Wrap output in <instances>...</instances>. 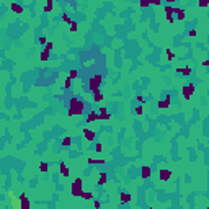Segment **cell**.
Returning <instances> with one entry per match:
<instances>
[{"instance_id": "cell-1", "label": "cell", "mask_w": 209, "mask_h": 209, "mask_svg": "<svg viewBox=\"0 0 209 209\" xmlns=\"http://www.w3.org/2000/svg\"><path fill=\"white\" fill-rule=\"evenodd\" d=\"M83 110H85V103L82 100H78L75 97L69 100V114L70 116H80L83 113Z\"/></svg>"}, {"instance_id": "cell-2", "label": "cell", "mask_w": 209, "mask_h": 209, "mask_svg": "<svg viewBox=\"0 0 209 209\" xmlns=\"http://www.w3.org/2000/svg\"><path fill=\"white\" fill-rule=\"evenodd\" d=\"M103 83V77L101 74H97V75H93L92 78H90V82H88V87H90V90L92 92H97V90H100V85Z\"/></svg>"}, {"instance_id": "cell-3", "label": "cell", "mask_w": 209, "mask_h": 209, "mask_svg": "<svg viewBox=\"0 0 209 209\" xmlns=\"http://www.w3.org/2000/svg\"><path fill=\"white\" fill-rule=\"evenodd\" d=\"M82 191H83V181L80 178L74 180V183H72V196H80Z\"/></svg>"}, {"instance_id": "cell-4", "label": "cell", "mask_w": 209, "mask_h": 209, "mask_svg": "<svg viewBox=\"0 0 209 209\" xmlns=\"http://www.w3.org/2000/svg\"><path fill=\"white\" fill-rule=\"evenodd\" d=\"M181 92H183V98H185V100H189V98L193 97V92H194V85H193V83H188V85H185Z\"/></svg>"}, {"instance_id": "cell-5", "label": "cell", "mask_w": 209, "mask_h": 209, "mask_svg": "<svg viewBox=\"0 0 209 209\" xmlns=\"http://www.w3.org/2000/svg\"><path fill=\"white\" fill-rule=\"evenodd\" d=\"M163 11H165V18H167L170 23H173V21H175V18H173V7L168 3V5H165Z\"/></svg>"}, {"instance_id": "cell-6", "label": "cell", "mask_w": 209, "mask_h": 209, "mask_svg": "<svg viewBox=\"0 0 209 209\" xmlns=\"http://www.w3.org/2000/svg\"><path fill=\"white\" fill-rule=\"evenodd\" d=\"M82 134H83V137L87 139V141H90V142H92V141H95V136H97V134L93 133V131H90L88 128H83V129H82Z\"/></svg>"}, {"instance_id": "cell-7", "label": "cell", "mask_w": 209, "mask_h": 209, "mask_svg": "<svg viewBox=\"0 0 209 209\" xmlns=\"http://www.w3.org/2000/svg\"><path fill=\"white\" fill-rule=\"evenodd\" d=\"M20 204H21V209H28V208L31 206L30 199L26 198V194H25V193H21V194H20Z\"/></svg>"}, {"instance_id": "cell-8", "label": "cell", "mask_w": 209, "mask_h": 209, "mask_svg": "<svg viewBox=\"0 0 209 209\" xmlns=\"http://www.w3.org/2000/svg\"><path fill=\"white\" fill-rule=\"evenodd\" d=\"M191 72H193V69H191V67H178V69H177V74H181V75L183 77H189L191 75Z\"/></svg>"}, {"instance_id": "cell-9", "label": "cell", "mask_w": 209, "mask_h": 209, "mask_svg": "<svg viewBox=\"0 0 209 209\" xmlns=\"http://www.w3.org/2000/svg\"><path fill=\"white\" fill-rule=\"evenodd\" d=\"M59 173H61L62 177H66V178L69 177V175H70V170H69V168L66 167V163H64V162L59 163Z\"/></svg>"}, {"instance_id": "cell-10", "label": "cell", "mask_w": 209, "mask_h": 209, "mask_svg": "<svg viewBox=\"0 0 209 209\" xmlns=\"http://www.w3.org/2000/svg\"><path fill=\"white\" fill-rule=\"evenodd\" d=\"M158 177H160L162 181H167V180H170V177H172V172H170V170H160V172H158Z\"/></svg>"}, {"instance_id": "cell-11", "label": "cell", "mask_w": 209, "mask_h": 209, "mask_svg": "<svg viewBox=\"0 0 209 209\" xmlns=\"http://www.w3.org/2000/svg\"><path fill=\"white\" fill-rule=\"evenodd\" d=\"M98 119V111H90L87 114V124H90V122H93V121H97Z\"/></svg>"}, {"instance_id": "cell-12", "label": "cell", "mask_w": 209, "mask_h": 209, "mask_svg": "<svg viewBox=\"0 0 209 209\" xmlns=\"http://www.w3.org/2000/svg\"><path fill=\"white\" fill-rule=\"evenodd\" d=\"M173 13H177V18H178V20H185V10L183 8L173 7Z\"/></svg>"}, {"instance_id": "cell-13", "label": "cell", "mask_w": 209, "mask_h": 209, "mask_svg": "<svg viewBox=\"0 0 209 209\" xmlns=\"http://www.w3.org/2000/svg\"><path fill=\"white\" fill-rule=\"evenodd\" d=\"M106 180H108V177H106V173L105 172H100V175H98V181H97V185H105L106 183Z\"/></svg>"}, {"instance_id": "cell-14", "label": "cell", "mask_w": 209, "mask_h": 209, "mask_svg": "<svg viewBox=\"0 0 209 209\" xmlns=\"http://www.w3.org/2000/svg\"><path fill=\"white\" fill-rule=\"evenodd\" d=\"M119 196H121V198H119L121 204H126V203H129V201H131V194H128V193H121Z\"/></svg>"}, {"instance_id": "cell-15", "label": "cell", "mask_w": 209, "mask_h": 209, "mask_svg": "<svg viewBox=\"0 0 209 209\" xmlns=\"http://www.w3.org/2000/svg\"><path fill=\"white\" fill-rule=\"evenodd\" d=\"M87 162L88 165H101V163H105V160L103 158H88Z\"/></svg>"}, {"instance_id": "cell-16", "label": "cell", "mask_w": 209, "mask_h": 209, "mask_svg": "<svg viewBox=\"0 0 209 209\" xmlns=\"http://www.w3.org/2000/svg\"><path fill=\"white\" fill-rule=\"evenodd\" d=\"M41 61H43V62H47V61H49V49H46V47H44V51L41 52Z\"/></svg>"}, {"instance_id": "cell-17", "label": "cell", "mask_w": 209, "mask_h": 209, "mask_svg": "<svg viewBox=\"0 0 209 209\" xmlns=\"http://www.w3.org/2000/svg\"><path fill=\"white\" fill-rule=\"evenodd\" d=\"M111 114L108 111H105V113H98V119H101V121H105V119H111Z\"/></svg>"}, {"instance_id": "cell-18", "label": "cell", "mask_w": 209, "mask_h": 209, "mask_svg": "<svg viewBox=\"0 0 209 209\" xmlns=\"http://www.w3.org/2000/svg\"><path fill=\"white\" fill-rule=\"evenodd\" d=\"M150 175H152V170L149 168V167H144L142 168V178H150Z\"/></svg>"}, {"instance_id": "cell-19", "label": "cell", "mask_w": 209, "mask_h": 209, "mask_svg": "<svg viewBox=\"0 0 209 209\" xmlns=\"http://www.w3.org/2000/svg\"><path fill=\"white\" fill-rule=\"evenodd\" d=\"M93 93H95V95H93V100H95L97 103H100L103 100V93L100 92V90H97V92H93Z\"/></svg>"}, {"instance_id": "cell-20", "label": "cell", "mask_w": 209, "mask_h": 209, "mask_svg": "<svg viewBox=\"0 0 209 209\" xmlns=\"http://www.w3.org/2000/svg\"><path fill=\"white\" fill-rule=\"evenodd\" d=\"M11 199V208H16V209H21V204H20V199H16L15 196L13 198H10Z\"/></svg>"}, {"instance_id": "cell-21", "label": "cell", "mask_w": 209, "mask_h": 209, "mask_svg": "<svg viewBox=\"0 0 209 209\" xmlns=\"http://www.w3.org/2000/svg\"><path fill=\"white\" fill-rule=\"evenodd\" d=\"M11 10L15 11V13H23V7L18 5V3H11Z\"/></svg>"}, {"instance_id": "cell-22", "label": "cell", "mask_w": 209, "mask_h": 209, "mask_svg": "<svg viewBox=\"0 0 209 209\" xmlns=\"http://www.w3.org/2000/svg\"><path fill=\"white\" fill-rule=\"evenodd\" d=\"M47 170H49V165H47L46 162H41L39 163V172H41V173H46Z\"/></svg>"}, {"instance_id": "cell-23", "label": "cell", "mask_w": 209, "mask_h": 209, "mask_svg": "<svg viewBox=\"0 0 209 209\" xmlns=\"http://www.w3.org/2000/svg\"><path fill=\"white\" fill-rule=\"evenodd\" d=\"M168 105H170L168 100H162V101H158V108H160V110H167Z\"/></svg>"}, {"instance_id": "cell-24", "label": "cell", "mask_w": 209, "mask_h": 209, "mask_svg": "<svg viewBox=\"0 0 209 209\" xmlns=\"http://www.w3.org/2000/svg\"><path fill=\"white\" fill-rule=\"evenodd\" d=\"M70 144H72V137H70V136H66V137H62V145H64V147L70 145Z\"/></svg>"}, {"instance_id": "cell-25", "label": "cell", "mask_w": 209, "mask_h": 209, "mask_svg": "<svg viewBox=\"0 0 209 209\" xmlns=\"http://www.w3.org/2000/svg\"><path fill=\"white\" fill-rule=\"evenodd\" d=\"M167 59H168V62H173L175 59H177V56H175V52H170V49H167Z\"/></svg>"}, {"instance_id": "cell-26", "label": "cell", "mask_w": 209, "mask_h": 209, "mask_svg": "<svg viewBox=\"0 0 209 209\" xmlns=\"http://www.w3.org/2000/svg\"><path fill=\"white\" fill-rule=\"evenodd\" d=\"M80 196H82L83 199H85V201H90V199L93 198V196H92V193H88V191H82V194H80Z\"/></svg>"}, {"instance_id": "cell-27", "label": "cell", "mask_w": 209, "mask_h": 209, "mask_svg": "<svg viewBox=\"0 0 209 209\" xmlns=\"http://www.w3.org/2000/svg\"><path fill=\"white\" fill-rule=\"evenodd\" d=\"M72 87V78H69V77H66V83H64V90H69V88Z\"/></svg>"}, {"instance_id": "cell-28", "label": "cell", "mask_w": 209, "mask_h": 209, "mask_svg": "<svg viewBox=\"0 0 209 209\" xmlns=\"http://www.w3.org/2000/svg\"><path fill=\"white\" fill-rule=\"evenodd\" d=\"M51 10H52V0H47L46 7H44V11H46V13H49Z\"/></svg>"}, {"instance_id": "cell-29", "label": "cell", "mask_w": 209, "mask_h": 209, "mask_svg": "<svg viewBox=\"0 0 209 209\" xmlns=\"http://www.w3.org/2000/svg\"><path fill=\"white\" fill-rule=\"evenodd\" d=\"M69 25H70V33H75V31L78 30V26H77V21H70Z\"/></svg>"}, {"instance_id": "cell-30", "label": "cell", "mask_w": 209, "mask_h": 209, "mask_svg": "<svg viewBox=\"0 0 209 209\" xmlns=\"http://www.w3.org/2000/svg\"><path fill=\"white\" fill-rule=\"evenodd\" d=\"M198 3H199L201 8H208V7H209V0H199Z\"/></svg>"}, {"instance_id": "cell-31", "label": "cell", "mask_w": 209, "mask_h": 209, "mask_svg": "<svg viewBox=\"0 0 209 209\" xmlns=\"http://www.w3.org/2000/svg\"><path fill=\"white\" fill-rule=\"evenodd\" d=\"M139 5L142 7V8H147V7L150 5V2H149V0H139Z\"/></svg>"}, {"instance_id": "cell-32", "label": "cell", "mask_w": 209, "mask_h": 209, "mask_svg": "<svg viewBox=\"0 0 209 209\" xmlns=\"http://www.w3.org/2000/svg\"><path fill=\"white\" fill-rule=\"evenodd\" d=\"M77 75H78V72H77L75 69H72V70L69 72V78H75Z\"/></svg>"}, {"instance_id": "cell-33", "label": "cell", "mask_w": 209, "mask_h": 209, "mask_svg": "<svg viewBox=\"0 0 209 209\" xmlns=\"http://www.w3.org/2000/svg\"><path fill=\"white\" fill-rule=\"evenodd\" d=\"M62 20H64V21H66V23H70V18H69V15H67V13H64V15H62Z\"/></svg>"}, {"instance_id": "cell-34", "label": "cell", "mask_w": 209, "mask_h": 209, "mask_svg": "<svg viewBox=\"0 0 209 209\" xmlns=\"http://www.w3.org/2000/svg\"><path fill=\"white\" fill-rule=\"evenodd\" d=\"M46 43H47V38L41 36V38H39V44H44V46H46Z\"/></svg>"}, {"instance_id": "cell-35", "label": "cell", "mask_w": 209, "mask_h": 209, "mask_svg": "<svg viewBox=\"0 0 209 209\" xmlns=\"http://www.w3.org/2000/svg\"><path fill=\"white\" fill-rule=\"evenodd\" d=\"M142 111H144V110H142V106L139 105V106L136 108V114H142Z\"/></svg>"}, {"instance_id": "cell-36", "label": "cell", "mask_w": 209, "mask_h": 209, "mask_svg": "<svg viewBox=\"0 0 209 209\" xmlns=\"http://www.w3.org/2000/svg\"><path fill=\"white\" fill-rule=\"evenodd\" d=\"M95 150H97V152H101V150H103V145H101V144H97V145H95Z\"/></svg>"}, {"instance_id": "cell-37", "label": "cell", "mask_w": 209, "mask_h": 209, "mask_svg": "<svg viewBox=\"0 0 209 209\" xmlns=\"http://www.w3.org/2000/svg\"><path fill=\"white\" fill-rule=\"evenodd\" d=\"M46 49H49V51L52 49V43H51V41H47V43H46Z\"/></svg>"}, {"instance_id": "cell-38", "label": "cell", "mask_w": 209, "mask_h": 209, "mask_svg": "<svg viewBox=\"0 0 209 209\" xmlns=\"http://www.w3.org/2000/svg\"><path fill=\"white\" fill-rule=\"evenodd\" d=\"M150 3H154V5H160V0H149Z\"/></svg>"}, {"instance_id": "cell-39", "label": "cell", "mask_w": 209, "mask_h": 209, "mask_svg": "<svg viewBox=\"0 0 209 209\" xmlns=\"http://www.w3.org/2000/svg\"><path fill=\"white\" fill-rule=\"evenodd\" d=\"M189 36H191V38H193V36H196V30H189V33H188Z\"/></svg>"}, {"instance_id": "cell-40", "label": "cell", "mask_w": 209, "mask_h": 209, "mask_svg": "<svg viewBox=\"0 0 209 209\" xmlns=\"http://www.w3.org/2000/svg\"><path fill=\"white\" fill-rule=\"evenodd\" d=\"M137 101L139 103H144V97H142V95H139V97H137Z\"/></svg>"}, {"instance_id": "cell-41", "label": "cell", "mask_w": 209, "mask_h": 209, "mask_svg": "<svg viewBox=\"0 0 209 209\" xmlns=\"http://www.w3.org/2000/svg\"><path fill=\"white\" fill-rule=\"evenodd\" d=\"M105 111H106V108H105V106H100V110H98V113H105Z\"/></svg>"}, {"instance_id": "cell-42", "label": "cell", "mask_w": 209, "mask_h": 209, "mask_svg": "<svg viewBox=\"0 0 209 209\" xmlns=\"http://www.w3.org/2000/svg\"><path fill=\"white\" fill-rule=\"evenodd\" d=\"M208 64H209V61H208V59H204V61H203V67H208Z\"/></svg>"}, {"instance_id": "cell-43", "label": "cell", "mask_w": 209, "mask_h": 209, "mask_svg": "<svg viewBox=\"0 0 209 209\" xmlns=\"http://www.w3.org/2000/svg\"><path fill=\"white\" fill-rule=\"evenodd\" d=\"M7 194H8V198H13V196H15V194H13V191H11V189H10V191H8V193H7Z\"/></svg>"}, {"instance_id": "cell-44", "label": "cell", "mask_w": 209, "mask_h": 209, "mask_svg": "<svg viewBox=\"0 0 209 209\" xmlns=\"http://www.w3.org/2000/svg\"><path fill=\"white\" fill-rule=\"evenodd\" d=\"M93 204H95V208H100V206H101V203H100V201H95Z\"/></svg>"}, {"instance_id": "cell-45", "label": "cell", "mask_w": 209, "mask_h": 209, "mask_svg": "<svg viewBox=\"0 0 209 209\" xmlns=\"http://www.w3.org/2000/svg\"><path fill=\"white\" fill-rule=\"evenodd\" d=\"M167 2H168V3H173V2H177V0H167Z\"/></svg>"}, {"instance_id": "cell-46", "label": "cell", "mask_w": 209, "mask_h": 209, "mask_svg": "<svg viewBox=\"0 0 209 209\" xmlns=\"http://www.w3.org/2000/svg\"><path fill=\"white\" fill-rule=\"evenodd\" d=\"M77 2H78V3H82V2H83V0H77Z\"/></svg>"}]
</instances>
